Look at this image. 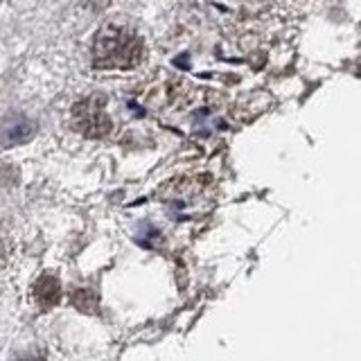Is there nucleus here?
Instances as JSON below:
<instances>
[{
  "label": "nucleus",
  "instance_id": "1",
  "mask_svg": "<svg viewBox=\"0 0 361 361\" xmlns=\"http://www.w3.org/2000/svg\"><path fill=\"white\" fill-rule=\"evenodd\" d=\"M142 39L127 25L109 23L95 37L93 66L102 71H129L142 61Z\"/></svg>",
  "mask_w": 361,
  "mask_h": 361
},
{
  "label": "nucleus",
  "instance_id": "2",
  "mask_svg": "<svg viewBox=\"0 0 361 361\" xmlns=\"http://www.w3.org/2000/svg\"><path fill=\"white\" fill-rule=\"evenodd\" d=\"M73 124L86 138H104L113 129V122L106 116L104 99L102 97H86L77 102L73 109Z\"/></svg>",
  "mask_w": 361,
  "mask_h": 361
},
{
  "label": "nucleus",
  "instance_id": "3",
  "mask_svg": "<svg viewBox=\"0 0 361 361\" xmlns=\"http://www.w3.org/2000/svg\"><path fill=\"white\" fill-rule=\"evenodd\" d=\"M169 201L183 203L185 208L197 206L201 210L203 203L212 201V188L206 178H180L169 185Z\"/></svg>",
  "mask_w": 361,
  "mask_h": 361
},
{
  "label": "nucleus",
  "instance_id": "4",
  "mask_svg": "<svg viewBox=\"0 0 361 361\" xmlns=\"http://www.w3.org/2000/svg\"><path fill=\"white\" fill-rule=\"evenodd\" d=\"M37 135V124L25 116H11L0 127V145L3 147H18L27 145Z\"/></svg>",
  "mask_w": 361,
  "mask_h": 361
},
{
  "label": "nucleus",
  "instance_id": "5",
  "mask_svg": "<svg viewBox=\"0 0 361 361\" xmlns=\"http://www.w3.org/2000/svg\"><path fill=\"white\" fill-rule=\"evenodd\" d=\"M34 298L43 310H50L61 300V282L54 276H41L34 285Z\"/></svg>",
  "mask_w": 361,
  "mask_h": 361
},
{
  "label": "nucleus",
  "instance_id": "6",
  "mask_svg": "<svg viewBox=\"0 0 361 361\" xmlns=\"http://www.w3.org/2000/svg\"><path fill=\"white\" fill-rule=\"evenodd\" d=\"M71 300H73V305L77 310H82V312H86V314H90V312H95L97 310V296L90 289H75L73 291V296H71Z\"/></svg>",
  "mask_w": 361,
  "mask_h": 361
},
{
  "label": "nucleus",
  "instance_id": "7",
  "mask_svg": "<svg viewBox=\"0 0 361 361\" xmlns=\"http://www.w3.org/2000/svg\"><path fill=\"white\" fill-rule=\"evenodd\" d=\"M16 361H43L41 357H20V359H16Z\"/></svg>",
  "mask_w": 361,
  "mask_h": 361
}]
</instances>
